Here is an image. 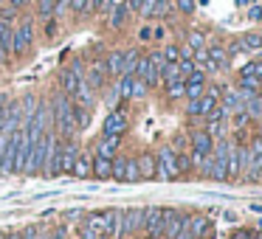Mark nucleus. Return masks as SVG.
Instances as JSON below:
<instances>
[{"label":"nucleus","mask_w":262,"mask_h":239,"mask_svg":"<svg viewBox=\"0 0 262 239\" xmlns=\"http://www.w3.org/2000/svg\"><path fill=\"white\" fill-rule=\"evenodd\" d=\"M51 110H54V118H57V127H59V132H62V138L65 141H74L76 118H74V102H71L68 93H57Z\"/></svg>","instance_id":"1"},{"label":"nucleus","mask_w":262,"mask_h":239,"mask_svg":"<svg viewBox=\"0 0 262 239\" xmlns=\"http://www.w3.org/2000/svg\"><path fill=\"white\" fill-rule=\"evenodd\" d=\"M243 180L251 183L262 180V135H254L248 141V160L243 166Z\"/></svg>","instance_id":"2"},{"label":"nucleus","mask_w":262,"mask_h":239,"mask_svg":"<svg viewBox=\"0 0 262 239\" xmlns=\"http://www.w3.org/2000/svg\"><path fill=\"white\" fill-rule=\"evenodd\" d=\"M155 177H161V180L181 177V172H178V152L172 147H164L158 152V158H155Z\"/></svg>","instance_id":"3"},{"label":"nucleus","mask_w":262,"mask_h":239,"mask_svg":"<svg viewBox=\"0 0 262 239\" xmlns=\"http://www.w3.org/2000/svg\"><path fill=\"white\" fill-rule=\"evenodd\" d=\"M136 231H144V208H124L119 211V231L116 236H133Z\"/></svg>","instance_id":"4"},{"label":"nucleus","mask_w":262,"mask_h":239,"mask_svg":"<svg viewBox=\"0 0 262 239\" xmlns=\"http://www.w3.org/2000/svg\"><path fill=\"white\" fill-rule=\"evenodd\" d=\"M217 99H220V90H217V87H211V90L203 93L200 99H189L186 113H189V115H200V118H206V115H209L211 110L217 107Z\"/></svg>","instance_id":"5"},{"label":"nucleus","mask_w":262,"mask_h":239,"mask_svg":"<svg viewBox=\"0 0 262 239\" xmlns=\"http://www.w3.org/2000/svg\"><path fill=\"white\" fill-rule=\"evenodd\" d=\"M144 231L149 239L164 236V208L152 205V208H144Z\"/></svg>","instance_id":"6"},{"label":"nucleus","mask_w":262,"mask_h":239,"mask_svg":"<svg viewBox=\"0 0 262 239\" xmlns=\"http://www.w3.org/2000/svg\"><path fill=\"white\" fill-rule=\"evenodd\" d=\"M31 40H34V29H31V20H26V23H20L17 29H14V45H12V54L23 57V54L31 48Z\"/></svg>","instance_id":"7"},{"label":"nucleus","mask_w":262,"mask_h":239,"mask_svg":"<svg viewBox=\"0 0 262 239\" xmlns=\"http://www.w3.org/2000/svg\"><path fill=\"white\" fill-rule=\"evenodd\" d=\"M186 214H178L175 208H164V236L166 239H175L178 233L186 228Z\"/></svg>","instance_id":"8"},{"label":"nucleus","mask_w":262,"mask_h":239,"mask_svg":"<svg viewBox=\"0 0 262 239\" xmlns=\"http://www.w3.org/2000/svg\"><path fill=\"white\" fill-rule=\"evenodd\" d=\"M76 158H79V147H76V141H62L59 144V169L71 172L74 163H76Z\"/></svg>","instance_id":"9"},{"label":"nucleus","mask_w":262,"mask_h":239,"mask_svg":"<svg viewBox=\"0 0 262 239\" xmlns=\"http://www.w3.org/2000/svg\"><path fill=\"white\" fill-rule=\"evenodd\" d=\"M183 85H186V93H183L186 99H200V96H203V90H206V74H203V70H194L192 76L183 79Z\"/></svg>","instance_id":"10"},{"label":"nucleus","mask_w":262,"mask_h":239,"mask_svg":"<svg viewBox=\"0 0 262 239\" xmlns=\"http://www.w3.org/2000/svg\"><path fill=\"white\" fill-rule=\"evenodd\" d=\"M186 231H189V236H192V239H206V236H209V231H211V225H209V220H206L203 214H192L186 220Z\"/></svg>","instance_id":"11"},{"label":"nucleus","mask_w":262,"mask_h":239,"mask_svg":"<svg viewBox=\"0 0 262 239\" xmlns=\"http://www.w3.org/2000/svg\"><path fill=\"white\" fill-rule=\"evenodd\" d=\"M211 149H214V138L209 132L206 130L192 132V155H211Z\"/></svg>","instance_id":"12"},{"label":"nucleus","mask_w":262,"mask_h":239,"mask_svg":"<svg viewBox=\"0 0 262 239\" xmlns=\"http://www.w3.org/2000/svg\"><path fill=\"white\" fill-rule=\"evenodd\" d=\"M127 132V115L124 113H110L104 118V135H124Z\"/></svg>","instance_id":"13"},{"label":"nucleus","mask_w":262,"mask_h":239,"mask_svg":"<svg viewBox=\"0 0 262 239\" xmlns=\"http://www.w3.org/2000/svg\"><path fill=\"white\" fill-rule=\"evenodd\" d=\"M116 152H119V135H104L102 141H99L96 155H99V158L113 160V158H116Z\"/></svg>","instance_id":"14"},{"label":"nucleus","mask_w":262,"mask_h":239,"mask_svg":"<svg viewBox=\"0 0 262 239\" xmlns=\"http://www.w3.org/2000/svg\"><path fill=\"white\" fill-rule=\"evenodd\" d=\"M104 74H107V68H104V62H96V65H93V68L85 74V82L93 87V90H99V87L104 85Z\"/></svg>","instance_id":"15"},{"label":"nucleus","mask_w":262,"mask_h":239,"mask_svg":"<svg viewBox=\"0 0 262 239\" xmlns=\"http://www.w3.org/2000/svg\"><path fill=\"white\" fill-rule=\"evenodd\" d=\"M206 51H209V59H211V65H214L217 70L228 68V51L223 45H211V48H206Z\"/></svg>","instance_id":"16"},{"label":"nucleus","mask_w":262,"mask_h":239,"mask_svg":"<svg viewBox=\"0 0 262 239\" xmlns=\"http://www.w3.org/2000/svg\"><path fill=\"white\" fill-rule=\"evenodd\" d=\"M245 113H248V118L254 121H262V93H256V96H248L245 99Z\"/></svg>","instance_id":"17"},{"label":"nucleus","mask_w":262,"mask_h":239,"mask_svg":"<svg viewBox=\"0 0 262 239\" xmlns=\"http://www.w3.org/2000/svg\"><path fill=\"white\" fill-rule=\"evenodd\" d=\"M136 163H138V175H141V180L155 177V158L152 155H141V158H136Z\"/></svg>","instance_id":"18"},{"label":"nucleus","mask_w":262,"mask_h":239,"mask_svg":"<svg viewBox=\"0 0 262 239\" xmlns=\"http://www.w3.org/2000/svg\"><path fill=\"white\" fill-rule=\"evenodd\" d=\"M237 90H243V93H251V96H256V93H262V79H256V76H239Z\"/></svg>","instance_id":"19"},{"label":"nucleus","mask_w":262,"mask_h":239,"mask_svg":"<svg viewBox=\"0 0 262 239\" xmlns=\"http://www.w3.org/2000/svg\"><path fill=\"white\" fill-rule=\"evenodd\" d=\"M127 3H116L113 9H110V29H121L124 26V20H127Z\"/></svg>","instance_id":"20"},{"label":"nucleus","mask_w":262,"mask_h":239,"mask_svg":"<svg viewBox=\"0 0 262 239\" xmlns=\"http://www.w3.org/2000/svg\"><path fill=\"white\" fill-rule=\"evenodd\" d=\"M121 65H124V51H113L107 57V62H104V68H107V74L121 76Z\"/></svg>","instance_id":"21"},{"label":"nucleus","mask_w":262,"mask_h":239,"mask_svg":"<svg viewBox=\"0 0 262 239\" xmlns=\"http://www.w3.org/2000/svg\"><path fill=\"white\" fill-rule=\"evenodd\" d=\"M110 166H113V160H107V158H93V175L99 177V180H107L110 177Z\"/></svg>","instance_id":"22"},{"label":"nucleus","mask_w":262,"mask_h":239,"mask_svg":"<svg viewBox=\"0 0 262 239\" xmlns=\"http://www.w3.org/2000/svg\"><path fill=\"white\" fill-rule=\"evenodd\" d=\"M239 42H243L245 51H262V34H256V31L243 34V37H239Z\"/></svg>","instance_id":"23"},{"label":"nucleus","mask_w":262,"mask_h":239,"mask_svg":"<svg viewBox=\"0 0 262 239\" xmlns=\"http://www.w3.org/2000/svg\"><path fill=\"white\" fill-rule=\"evenodd\" d=\"M138 51H124V65H121V76H136V65H138Z\"/></svg>","instance_id":"24"},{"label":"nucleus","mask_w":262,"mask_h":239,"mask_svg":"<svg viewBox=\"0 0 262 239\" xmlns=\"http://www.w3.org/2000/svg\"><path fill=\"white\" fill-rule=\"evenodd\" d=\"M74 172L76 177H91L93 175V160H88V158H76V163H74Z\"/></svg>","instance_id":"25"},{"label":"nucleus","mask_w":262,"mask_h":239,"mask_svg":"<svg viewBox=\"0 0 262 239\" xmlns=\"http://www.w3.org/2000/svg\"><path fill=\"white\" fill-rule=\"evenodd\" d=\"M239 76H256V79H262V62H259V59L245 62L243 68H239Z\"/></svg>","instance_id":"26"},{"label":"nucleus","mask_w":262,"mask_h":239,"mask_svg":"<svg viewBox=\"0 0 262 239\" xmlns=\"http://www.w3.org/2000/svg\"><path fill=\"white\" fill-rule=\"evenodd\" d=\"M172 6H175V0H155V6H152V17H166V14L172 12Z\"/></svg>","instance_id":"27"},{"label":"nucleus","mask_w":262,"mask_h":239,"mask_svg":"<svg viewBox=\"0 0 262 239\" xmlns=\"http://www.w3.org/2000/svg\"><path fill=\"white\" fill-rule=\"evenodd\" d=\"M124 180H127V183L141 180V175H138V163H136L133 158H127V166H124Z\"/></svg>","instance_id":"28"},{"label":"nucleus","mask_w":262,"mask_h":239,"mask_svg":"<svg viewBox=\"0 0 262 239\" xmlns=\"http://www.w3.org/2000/svg\"><path fill=\"white\" fill-rule=\"evenodd\" d=\"M133 79H136V76H121L119 87H116V93H119L121 99H130V93H133Z\"/></svg>","instance_id":"29"},{"label":"nucleus","mask_w":262,"mask_h":239,"mask_svg":"<svg viewBox=\"0 0 262 239\" xmlns=\"http://www.w3.org/2000/svg\"><path fill=\"white\" fill-rule=\"evenodd\" d=\"M183 93H186V85H183V79L169 82V85H166V96H169V99H181Z\"/></svg>","instance_id":"30"},{"label":"nucleus","mask_w":262,"mask_h":239,"mask_svg":"<svg viewBox=\"0 0 262 239\" xmlns=\"http://www.w3.org/2000/svg\"><path fill=\"white\" fill-rule=\"evenodd\" d=\"M192 51H200V48H206V37L200 34V31H189V42H186Z\"/></svg>","instance_id":"31"},{"label":"nucleus","mask_w":262,"mask_h":239,"mask_svg":"<svg viewBox=\"0 0 262 239\" xmlns=\"http://www.w3.org/2000/svg\"><path fill=\"white\" fill-rule=\"evenodd\" d=\"M178 70H181V76L186 79V76H192L194 70H198V65H194L192 59H178Z\"/></svg>","instance_id":"32"},{"label":"nucleus","mask_w":262,"mask_h":239,"mask_svg":"<svg viewBox=\"0 0 262 239\" xmlns=\"http://www.w3.org/2000/svg\"><path fill=\"white\" fill-rule=\"evenodd\" d=\"M144 96H147V82H144V79H133L130 99H144Z\"/></svg>","instance_id":"33"},{"label":"nucleus","mask_w":262,"mask_h":239,"mask_svg":"<svg viewBox=\"0 0 262 239\" xmlns=\"http://www.w3.org/2000/svg\"><path fill=\"white\" fill-rule=\"evenodd\" d=\"M113 6V0H91V12H110Z\"/></svg>","instance_id":"34"},{"label":"nucleus","mask_w":262,"mask_h":239,"mask_svg":"<svg viewBox=\"0 0 262 239\" xmlns=\"http://www.w3.org/2000/svg\"><path fill=\"white\" fill-rule=\"evenodd\" d=\"M68 6L74 9V14H85V12H91V0H71Z\"/></svg>","instance_id":"35"},{"label":"nucleus","mask_w":262,"mask_h":239,"mask_svg":"<svg viewBox=\"0 0 262 239\" xmlns=\"http://www.w3.org/2000/svg\"><path fill=\"white\" fill-rule=\"evenodd\" d=\"M161 54H164L166 62H178V59H181V48H178V45H166Z\"/></svg>","instance_id":"36"},{"label":"nucleus","mask_w":262,"mask_h":239,"mask_svg":"<svg viewBox=\"0 0 262 239\" xmlns=\"http://www.w3.org/2000/svg\"><path fill=\"white\" fill-rule=\"evenodd\" d=\"M79 239H102V233H96V231H93V228L85 222V225L79 228Z\"/></svg>","instance_id":"37"},{"label":"nucleus","mask_w":262,"mask_h":239,"mask_svg":"<svg viewBox=\"0 0 262 239\" xmlns=\"http://www.w3.org/2000/svg\"><path fill=\"white\" fill-rule=\"evenodd\" d=\"M248 113H245V110H239V113H234V130H243L245 124H248Z\"/></svg>","instance_id":"38"},{"label":"nucleus","mask_w":262,"mask_h":239,"mask_svg":"<svg viewBox=\"0 0 262 239\" xmlns=\"http://www.w3.org/2000/svg\"><path fill=\"white\" fill-rule=\"evenodd\" d=\"M175 6H178V12L192 14V12H194V0H175Z\"/></svg>","instance_id":"39"},{"label":"nucleus","mask_w":262,"mask_h":239,"mask_svg":"<svg viewBox=\"0 0 262 239\" xmlns=\"http://www.w3.org/2000/svg\"><path fill=\"white\" fill-rule=\"evenodd\" d=\"M54 6H57L54 0H40V14H42V17H51V14H54Z\"/></svg>","instance_id":"40"},{"label":"nucleus","mask_w":262,"mask_h":239,"mask_svg":"<svg viewBox=\"0 0 262 239\" xmlns=\"http://www.w3.org/2000/svg\"><path fill=\"white\" fill-rule=\"evenodd\" d=\"M234 239H256V231H251V228H239V231L234 233Z\"/></svg>","instance_id":"41"},{"label":"nucleus","mask_w":262,"mask_h":239,"mask_svg":"<svg viewBox=\"0 0 262 239\" xmlns=\"http://www.w3.org/2000/svg\"><path fill=\"white\" fill-rule=\"evenodd\" d=\"M138 40H144V42H147V40H152V29H149V26H144V29L138 31Z\"/></svg>","instance_id":"42"},{"label":"nucleus","mask_w":262,"mask_h":239,"mask_svg":"<svg viewBox=\"0 0 262 239\" xmlns=\"http://www.w3.org/2000/svg\"><path fill=\"white\" fill-rule=\"evenodd\" d=\"M248 17L251 20H262V6H251L248 9Z\"/></svg>","instance_id":"43"},{"label":"nucleus","mask_w":262,"mask_h":239,"mask_svg":"<svg viewBox=\"0 0 262 239\" xmlns=\"http://www.w3.org/2000/svg\"><path fill=\"white\" fill-rule=\"evenodd\" d=\"M54 3H57V6H54V14H59V12H65V9H68L71 0H54Z\"/></svg>","instance_id":"44"},{"label":"nucleus","mask_w":262,"mask_h":239,"mask_svg":"<svg viewBox=\"0 0 262 239\" xmlns=\"http://www.w3.org/2000/svg\"><path fill=\"white\" fill-rule=\"evenodd\" d=\"M46 34H48V37L57 34V20H48V23H46Z\"/></svg>","instance_id":"45"},{"label":"nucleus","mask_w":262,"mask_h":239,"mask_svg":"<svg viewBox=\"0 0 262 239\" xmlns=\"http://www.w3.org/2000/svg\"><path fill=\"white\" fill-rule=\"evenodd\" d=\"M144 0H127V9H133V12H141Z\"/></svg>","instance_id":"46"},{"label":"nucleus","mask_w":262,"mask_h":239,"mask_svg":"<svg viewBox=\"0 0 262 239\" xmlns=\"http://www.w3.org/2000/svg\"><path fill=\"white\" fill-rule=\"evenodd\" d=\"M248 208H251V211H254V214H262V203H251V205H248Z\"/></svg>","instance_id":"47"},{"label":"nucleus","mask_w":262,"mask_h":239,"mask_svg":"<svg viewBox=\"0 0 262 239\" xmlns=\"http://www.w3.org/2000/svg\"><path fill=\"white\" fill-rule=\"evenodd\" d=\"M256 239H262V220L256 222Z\"/></svg>","instance_id":"48"}]
</instances>
